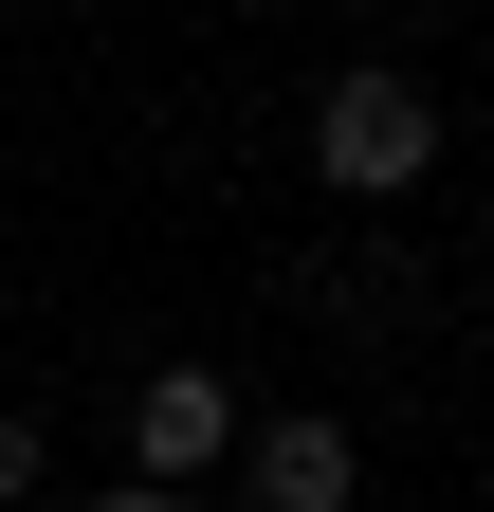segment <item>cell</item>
Here are the masks:
<instances>
[{
    "label": "cell",
    "instance_id": "3957f363",
    "mask_svg": "<svg viewBox=\"0 0 494 512\" xmlns=\"http://www.w3.org/2000/svg\"><path fill=\"white\" fill-rule=\"evenodd\" d=\"M348 476H366L348 421H275V439H257V512H348Z\"/></svg>",
    "mask_w": 494,
    "mask_h": 512
},
{
    "label": "cell",
    "instance_id": "6da1fadb",
    "mask_svg": "<svg viewBox=\"0 0 494 512\" xmlns=\"http://www.w3.org/2000/svg\"><path fill=\"white\" fill-rule=\"evenodd\" d=\"M312 165L348 183V202H403V183L440 165V110H421V74H330V110H312Z\"/></svg>",
    "mask_w": 494,
    "mask_h": 512
},
{
    "label": "cell",
    "instance_id": "5b68a950",
    "mask_svg": "<svg viewBox=\"0 0 494 512\" xmlns=\"http://www.w3.org/2000/svg\"><path fill=\"white\" fill-rule=\"evenodd\" d=\"M92 512H183V494H147V476H129V494H92Z\"/></svg>",
    "mask_w": 494,
    "mask_h": 512
},
{
    "label": "cell",
    "instance_id": "277c9868",
    "mask_svg": "<svg viewBox=\"0 0 494 512\" xmlns=\"http://www.w3.org/2000/svg\"><path fill=\"white\" fill-rule=\"evenodd\" d=\"M0 494H37V421H0Z\"/></svg>",
    "mask_w": 494,
    "mask_h": 512
},
{
    "label": "cell",
    "instance_id": "7a4b0ae2",
    "mask_svg": "<svg viewBox=\"0 0 494 512\" xmlns=\"http://www.w3.org/2000/svg\"><path fill=\"white\" fill-rule=\"evenodd\" d=\"M202 458H238V403H220V366H165L147 403H129V476H147V494H183Z\"/></svg>",
    "mask_w": 494,
    "mask_h": 512
}]
</instances>
